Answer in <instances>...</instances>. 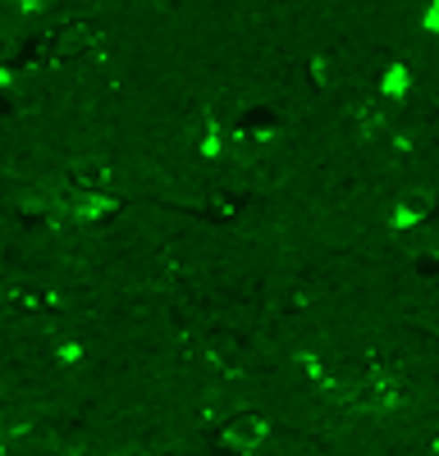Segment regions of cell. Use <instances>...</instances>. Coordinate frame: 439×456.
<instances>
[{"mask_svg":"<svg viewBox=\"0 0 439 456\" xmlns=\"http://www.w3.org/2000/svg\"><path fill=\"white\" fill-rule=\"evenodd\" d=\"M435 452H439V438H435Z\"/></svg>","mask_w":439,"mask_h":456,"instance_id":"6","label":"cell"},{"mask_svg":"<svg viewBox=\"0 0 439 456\" xmlns=\"http://www.w3.org/2000/svg\"><path fill=\"white\" fill-rule=\"evenodd\" d=\"M430 210H435V197L417 187V192H402V197H398V206H393V224H398V228H408V224L426 219Z\"/></svg>","mask_w":439,"mask_h":456,"instance_id":"4","label":"cell"},{"mask_svg":"<svg viewBox=\"0 0 439 456\" xmlns=\"http://www.w3.org/2000/svg\"><path fill=\"white\" fill-rule=\"evenodd\" d=\"M398 384H389V379H371V384L357 388V406L361 411H393L398 406Z\"/></svg>","mask_w":439,"mask_h":456,"instance_id":"3","label":"cell"},{"mask_svg":"<svg viewBox=\"0 0 439 456\" xmlns=\"http://www.w3.org/2000/svg\"><path fill=\"white\" fill-rule=\"evenodd\" d=\"M261 438H266V420H261V415H256V411H238L234 415V420L225 425V443L229 447H261Z\"/></svg>","mask_w":439,"mask_h":456,"instance_id":"1","label":"cell"},{"mask_svg":"<svg viewBox=\"0 0 439 456\" xmlns=\"http://www.w3.org/2000/svg\"><path fill=\"white\" fill-rule=\"evenodd\" d=\"M64 210L79 219V224H87V219H105L110 210H115V201H110L105 192H69L64 197Z\"/></svg>","mask_w":439,"mask_h":456,"instance_id":"2","label":"cell"},{"mask_svg":"<svg viewBox=\"0 0 439 456\" xmlns=\"http://www.w3.org/2000/svg\"><path fill=\"white\" fill-rule=\"evenodd\" d=\"M408 83H412V73L402 69V64H393V69L385 73V96H402V92H408Z\"/></svg>","mask_w":439,"mask_h":456,"instance_id":"5","label":"cell"}]
</instances>
